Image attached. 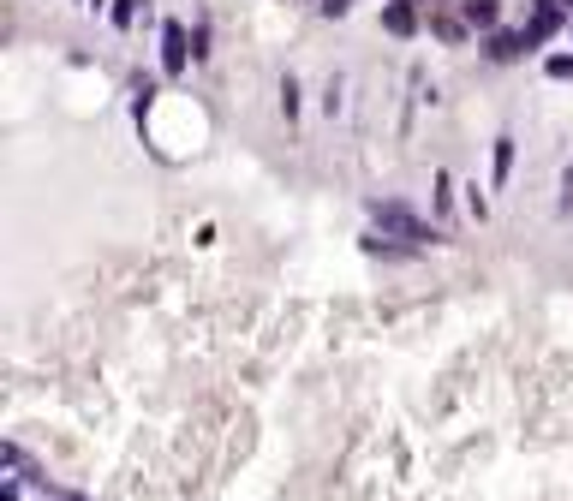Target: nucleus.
<instances>
[{
  "label": "nucleus",
  "mask_w": 573,
  "mask_h": 501,
  "mask_svg": "<svg viewBox=\"0 0 573 501\" xmlns=\"http://www.w3.org/2000/svg\"><path fill=\"white\" fill-rule=\"evenodd\" d=\"M323 114H341V78H329V90H323Z\"/></svg>",
  "instance_id": "nucleus-11"
},
{
  "label": "nucleus",
  "mask_w": 573,
  "mask_h": 501,
  "mask_svg": "<svg viewBox=\"0 0 573 501\" xmlns=\"http://www.w3.org/2000/svg\"><path fill=\"white\" fill-rule=\"evenodd\" d=\"M131 18H138V0H120V6H114V24H120V30H126V24H131Z\"/></svg>",
  "instance_id": "nucleus-14"
},
{
  "label": "nucleus",
  "mask_w": 573,
  "mask_h": 501,
  "mask_svg": "<svg viewBox=\"0 0 573 501\" xmlns=\"http://www.w3.org/2000/svg\"><path fill=\"white\" fill-rule=\"evenodd\" d=\"M43 489V501H84V496H72V489H54V484H36Z\"/></svg>",
  "instance_id": "nucleus-15"
},
{
  "label": "nucleus",
  "mask_w": 573,
  "mask_h": 501,
  "mask_svg": "<svg viewBox=\"0 0 573 501\" xmlns=\"http://www.w3.org/2000/svg\"><path fill=\"white\" fill-rule=\"evenodd\" d=\"M281 114H286V120L299 114V78H293V72L281 78Z\"/></svg>",
  "instance_id": "nucleus-8"
},
{
  "label": "nucleus",
  "mask_w": 573,
  "mask_h": 501,
  "mask_svg": "<svg viewBox=\"0 0 573 501\" xmlns=\"http://www.w3.org/2000/svg\"><path fill=\"white\" fill-rule=\"evenodd\" d=\"M186 54H191V48H186V24H173V18H168V24H161V72L180 78V72H186Z\"/></svg>",
  "instance_id": "nucleus-2"
},
{
  "label": "nucleus",
  "mask_w": 573,
  "mask_h": 501,
  "mask_svg": "<svg viewBox=\"0 0 573 501\" xmlns=\"http://www.w3.org/2000/svg\"><path fill=\"white\" fill-rule=\"evenodd\" d=\"M466 18H436V36H442V43H466Z\"/></svg>",
  "instance_id": "nucleus-9"
},
{
  "label": "nucleus",
  "mask_w": 573,
  "mask_h": 501,
  "mask_svg": "<svg viewBox=\"0 0 573 501\" xmlns=\"http://www.w3.org/2000/svg\"><path fill=\"white\" fill-rule=\"evenodd\" d=\"M466 209H472L478 221H484V215H490V203H484V191H478V186H466Z\"/></svg>",
  "instance_id": "nucleus-13"
},
{
  "label": "nucleus",
  "mask_w": 573,
  "mask_h": 501,
  "mask_svg": "<svg viewBox=\"0 0 573 501\" xmlns=\"http://www.w3.org/2000/svg\"><path fill=\"white\" fill-rule=\"evenodd\" d=\"M316 6H323V13H329V18H341L346 6H353V0H316Z\"/></svg>",
  "instance_id": "nucleus-17"
},
{
  "label": "nucleus",
  "mask_w": 573,
  "mask_h": 501,
  "mask_svg": "<svg viewBox=\"0 0 573 501\" xmlns=\"http://www.w3.org/2000/svg\"><path fill=\"white\" fill-rule=\"evenodd\" d=\"M561 6H568V13H573V0H561Z\"/></svg>",
  "instance_id": "nucleus-18"
},
{
  "label": "nucleus",
  "mask_w": 573,
  "mask_h": 501,
  "mask_svg": "<svg viewBox=\"0 0 573 501\" xmlns=\"http://www.w3.org/2000/svg\"><path fill=\"white\" fill-rule=\"evenodd\" d=\"M448 203H454V179H448V173H436V209H448Z\"/></svg>",
  "instance_id": "nucleus-12"
},
{
  "label": "nucleus",
  "mask_w": 573,
  "mask_h": 501,
  "mask_svg": "<svg viewBox=\"0 0 573 501\" xmlns=\"http://www.w3.org/2000/svg\"><path fill=\"white\" fill-rule=\"evenodd\" d=\"M371 215H376V227H383V239H406V245H430V239H442L436 227H424L406 203H371Z\"/></svg>",
  "instance_id": "nucleus-1"
},
{
  "label": "nucleus",
  "mask_w": 573,
  "mask_h": 501,
  "mask_svg": "<svg viewBox=\"0 0 573 501\" xmlns=\"http://www.w3.org/2000/svg\"><path fill=\"white\" fill-rule=\"evenodd\" d=\"M568 209H573V168L561 173V215H568Z\"/></svg>",
  "instance_id": "nucleus-16"
},
{
  "label": "nucleus",
  "mask_w": 573,
  "mask_h": 501,
  "mask_svg": "<svg viewBox=\"0 0 573 501\" xmlns=\"http://www.w3.org/2000/svg\"><path fill=\"white\" fill-rule=\"evenodd\" d=\"M544 72H549V78H561V84H568V78H573V54H549V60H544Z\"/></svg>",
  "instance_id": "nucleus-10"
},
{
  "label": "nucleus",
  "mask_w": 573,
  "mask_h": 501,
  "mask_svg": "<svg viewBox=\"0 0 573 501\" xmlns=\"http://www.w3.org/2000/svg\"><path fill=\"white\" fill-rule=\"evenodd\" d=\"M496 13H501L496 0H460V18H466L472 30H490V24H496Z\"/></svg>",
  "instance_id": "nucleus-6"
},
{
  "label": "nucleus",
  "mask_w": 573,
  "mask_h": 501,
  "mask_svg": "<svg viewBox=\"0 0 573 501\" xmlns=\"http://www.w3.org/2000/svg\"><path fill=\"white\" fill-rule=\"evenodd\" d=\"M383 30H388V36H413V30H418V6H413V0H388V6H383Z\"/></svg>",
  "instance_id": "nucleus-3"
},
{
  "label": "nucleus",
  "mask_w": 573,
  "mask_h": 501,
  "mask_svg": "<svg viewBox=\"0 0 573 501\" xmlns=\"http://www.w3.org/2000/svg\"><path fill=\"white\" fill-rule=\"evenodd\" d=\"M556 30H561V6H538V13H531V30H526V36H531V48H538L544 36H556Z\"/></svg>",
  "instance_id": "nucleus-7"
},
{
  "label": "nucleus",
  "mask_w": 573,
  "mask_h": 501,
  "mask_svg": "<svg viewBox=\"0 0 573 501\" xmlns=\"http://www.w3.org/2000/svg\"><path fill=\"white\" fill-rule=\"evenodd\" d=\"M508 173H514V138H508V131H501L496 138V149H490V186H508Z\"/></svg>",
  "instance_id": "nucleus-4"
},
{
  "label": "nucleus",
  "mask_w": 573,
  "mask_h": 501,
  "mask_svg": "<svg viewBox=\"0 0 573 501\" xmlns=\"http://www.w3.org/2000/svg\"><path fill=\"white\" fill-rule=\"evenodd\" d=\"M526 48H531L526 30H496V36H490V60H520Z\"/></svg>",
  "instance_id": "nucleus-5"
}]
</instances>
